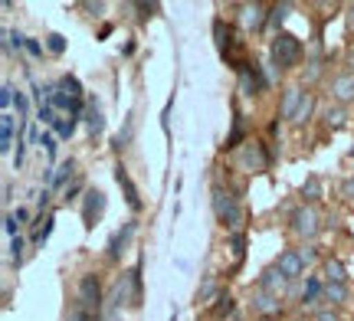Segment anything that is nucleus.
<instances>
[{
	"label": "nucleus",
	"instance_id": "obj_1",
	"mask_svg": "<svg viewBox=\"0 0 354 321\" xmlns=\"http://www.w3.org/2000/svg\"><path fill=\"white\" fill-rule=\"evenodd\" d=\"M214 213H216V220L227 226L230 233H240V223H243V210H240V204H236V197L230 191H223V187H214Z\"/></svg>",
	"mask_w": 354,
	"mask_h": 321
},
{
	"label": "nucleus",
	"instance_id": "obj_2",
	"mask_svg": "<svg viewBox=\"0 0 354 321\" xmlns=\"http://www.w3.org/2000/svg\"><path fill=\"white\" fill-rule=\"evenodd\" d=\"M269 52H272V66H276L279 72H282V69H292V66L299 63V56H302V39L292 37V33H276Z\"/></svg>",
	"mask_w": 354,
	"mask_h": 321
},
{
	"label": "nucleus",
	"instance_id": "obj_3",
	"mask_svg": "<svg viewBox=\"0 0 354 321\" xmlns=\"http://www.w3.org/2000/svg\"><path fill=\"white\" fill-rule=\"evenodd\" d=\"M76 305L95 311V315L102 311V282H99V275H82V279H79V302Z\"/></svg>",
	"mask_w": 354,
	"mask_h": 321
},
{
	"label": "nucleus",
	"instance_id": "obj_4",
	"mask_svg": "<svg viewBox=\"0 0 354 321\" xmlns=\"http://www.w3.org/2000/svg\"><path fill=\"white\" fill-rule=\"evenodd\" d=\"M240 164L250 171V174H263L269 171V155L259 142H246V148L240 151Z\"/></svg>",
	"mask_w": 354,
	"mask_h": 321
},
{
	"label": "nucleus",
	"instance_id": "obj_5",
	"mask_svg": "<svg viewBox=\"0 0 354 321\" xmlns=\"http://www.w3.org/2000/svg\"><path fill=\"white\" fill-rule=\"evenodd\" d=\"M289 223H292V233H299L305 240H312L318 233V213L312 206H299V210L289 217Z\"/></svg>",
	"mask_w": 354,
	"mask_h": 321
},
{
	"label": "nucleus",
	"instance_id": "obj_6",
	"mask_svg": "<svg viewBox=\"0 0 354 321\" xmlns=\"http://www.w3.org/2000/svg\"><path fill=\"white\" fill-rule=\"evenodd\" d=\"M259 292H266V295H272V298H282L289 292V279L279 272V266H269V269L259 275Z\"/></svg>",
	"mask_w": 354,
	"mask_h": 321
},
{
	"label": "nucleus",
	"instance_id": "obj_7",
	"mask_svg": "<svg viewBox=\"0 0 354 321\" xmlns=\"http://www.w3.org/2000/svg\"><path fill=\"white\" fill-rule=\"evenodd\" d=\"M105 213V193L102 191H86V204H82V226L92 230Z\"/></svg>",
	"mask_w": 354,
	"mask_h": 321
},
{
	"label": "nucleus",
	"instance_id": "obj_8",
	"mask_svg": "<svg viewBox=\"0 0 354 321\" xmlns=\"http://www.w3.org/2000/svg\"><path fill=\"white\" fill-rule=\"evenodd\" d=\"M240 23L246 26V30H263L266 23H269V10H266L263 3H243L240 7Z\"/></svg>",
	"mask_w": 354,
	"mask_h": 321
},
{
	"label": "nucleus",
	"instance_id": "obj_9",
	"mask_svg": "<svg viewBox=\"0 0 354 321\" xmlns=\"http://www.w3.org/2000/svg\"><path fill=\"white\" fill-rule=\"evenodd\" d=\"M135 230H138V223L131 220V223H125V226H122V230H118L112 240H109V259H112V262H118V259H122V253H125V246L131 243Z\"/></svg>",
	"mask_w": 354,
	"mask_h": 321
},
{
	"label": "nucleus",
	"instance_id": "obj_10",
	"mask_svg": "<svg viewBox=\"0 0 354 321\" xmlns=\"http://www.w3.org/2000/svg\"><path fill=\"white\" fill-rule=\"evenodd\" d=\"M276 266H279V272L286 275V279H299L305 272V262H302V256L295 253V249H286V253H279V259H276Z\"/></svg>",
	"mask_w": 354,
	"mask_h": 321
},
{
	"label": "nucleus",
	"instance_id": "obj_11",
	"mask_svg": "<svg viewBox=\"0 0 354 321\" xmlns=\"http://www.w3.org/2000/svg\"><path fill=\"white\" fill-rule=\"evenodd\" d=\"M115 180H118V187H122V193H125V204L131 206V210H135V213H138L141 210V197H138V187H135V180L128 177V171L122 164L115 167Z\"/></svg>",
	"mask_w": 354,
	"mask_h": 321
},
{
	"label": "nucleus",
	"instance_id": "obj_12",
	"mask_svg": "<svg viewBox=\"0 0 354 321\" xmlns=\"http://www.w3.org/2000/svg\"><path fill=\"white\" fill-rule=\"evenodd\" d=\"M331 95H335L338 102H351L354 99V72L335 76V82H331Z\"/></svg>",
	"mask_w": 354,
	"mask_h": 321
},
{
	"label": "nucleus",
	"instance_id": "obj_13",
	"mask_svg": "<svg viewBox=\"0 0 354 321\" xmlns=\"http://www.w3.org/2000/svg\"><path fill=\"white\" fill-rule=\"evenodd\" d=\"M305 92L299 89V86H289V89L282 92V118H295V112H299V105H302Z\"/></svg>",
	"mask_w": 354,
	"mask_h": 321
},
{
	"label": "nucleus",
	"instance_id": "obj_14",
	"mask_svg": "<svg viewBox=\"0 0 354 321\" xmlns=\"http://www.w3.org/2000/svg\"><path fill=\"white\" fill-rule=\"evenodd\" d=\"M86 125L92 131V138H99L102 131H105V115H102V108L95 99H88V108H86Z\"/></svg>",
	"mask_w": 354,
	"mask_h": 321
},
{
	"label": "nucleus",
	"instance_id": "obj_15",
	"mask_svg": "<svg viewBox=\"0 0 354 321\" xmlns=\"http://www.w3.org/2000/svg\"><path fill=\"white\" fill-rule=\"evenodd\" d=\"M253 305H256V311H259V315H266L269 321L282 311V302H279V298H272V295H266V292H259V295L253 298Z\"/></svg>",
	"mask_w": 354,
	"mask_h": 321
},
{
	"label": "nucleus",
	"instance_id": "obj_16",
	"mask_svg": "<svg viewBox=\"0 0 354 321\" xmlns=\"http://www.w3.org/2000/svg\"><path fill=\"white\" fill-rule=\"evenodd\" d=\"M10 144H13V115L10 112H3V115H0V151L7 155Z\"/></svg>",
	"mask_w": 354,
	"mask_h": 321
},
{
	"label": "nucleus",
	"instance_id": "obj_17",
	"mask_svg": "<svg viewBox=\"0 0 354 321\" xmlns=\"http://www.w3.org/2000/svg\"><path fill=\"white\" fill-rule=\"evenodd\" d=\"M318 298H325V282L312 275V279L305 282V295H302V302H305V305H312V302H318Z\"/></svg>",
	"mask_w": 354,
	"mask_h": 321
},
{
	"label": "nucleus",
	"instance_id": "obj_18",
	"mask_svg": "<svg viewBox=\"0 0 354 321\" xmlns=\"http://www.w3.org/2000/svg\"><path fill=\"white\" fill-rule=\"evenodd\" d=\"M73 174H76V161L69 157V161H63V164H59L56 171H53V184H50V187H63L66 180L73 177Z\"/></svg>",
	"mask_w": 354,
	"mask_h": 321
},
{
	"label": "nucleus",
	"instance_id": "obj_19",
	"mask_svg": "<svg viewBox=\"0 0 354 321\" xmlns=\"http://www.w3.org/2000/svg\"><path fill=\"white\" fill-rule=\"evenodd\" d=\"M344 279H348L344 266L338 262V259H328V262H325V282H338V285H344Z\"/></svg>",
	"mask_w": 354,
	"mask_h": 321
},
{
	"label": "nucleus",
	"instance_id": "obj_20",
	"mask_svg": "<svg viewBox=\"0 0 354 321\" xmlns=\"http://www.w3.org/2000/svg\"><path fill=\"white\" fill-rule=\"evenodd\" d=\"M312 112H315V95L312 92H305V99H302V105H299V112H295V125H305L308 118H312Z\"/></svg>",
	"mask_w": 354,
	"mask_h": 321
},
{
	"label": "nucleus",
	"instance_id": "obj_21",
	"mask_svg": "<svg viewBox=\"0 0 354 321\" xmlns=\"http://www.w3.org/2000/svg\"><path fill=\"white\" fill-rule=\"evenodd\" d=\"M59 92H66V95H69V99H76V102H82V95H86L76 76H63V79H59Z\"/></svg>",
	"mask_w": 354,
	"mask_h": 321
},
{
	"label": "nucleus",
	"instance_id": "obj_22",
	"mask_svg": "<svg viewBox=\"0 0 354 321\" xmlns=\"http://www.w3.org/2000/svg\"><path fill=\"white\" fill-rule=\"evenodd\" d=\"M220 295V285H216V275H207L197 289V302H210V298Z\"/></svg>",
	"mask_w": 354,
	"mask_h": 321
},
{
	"label": "nucleus",
	"instance_id": "obj_23",
	"mask_svg": "<svg viewBox=\"0 0 354 321\" xmlns=\"http://www.w3.org/2000/svg\"><path fill=\"white\" fill-rule=\"evenodd\" d=\"M292 13V3H276V7H269V26H282L286 23V17Z\"/></svg>",
	"mask_w": 354,
	"mask_h": 321
},
{
	"label": "nucleus",
	"instance_id": "obj_24",
	"mask_svg": "<svg viewBox=\"0 0 354 321\" xmlns=\"http://www.w3.org/2000/svg\"><path fill=\"white\" fill-rule=\"evenodd\" d=\"M344 298H348V289H344V285L325 282V302H335V305H338V302H344Z\"/></svg>",
	"mask_w": 354,
	"mask_h": 321
},
{
	"label": "nucleus",
	"instance_id": "obj_25",
	"mask_svg": "<svg viewBox=\"0 0 354 321\" xmlns=\"http://www.w3.org/2000/svg\"><path fill=\"white\" fill-rule=\"evenodd\" d=\"M233 311V298L227 295V292H220V295L214 298V315L216 318H223V315H230Z\"/></svg>",
	"mask_w": 354,
	"mask_h": 321
},
{
	"label": "nucleus",
	"instance_id": "obj_26",
	"mask_svg": "<svg viewBox=\"0 0 354 321\" xmlns=\"http://www.w3.org/2000/svg\"><path fill=\"white\" fill-rule=\"evenodd\" d=\"M131 131H135V121L128 118V121H125V131H122V135H118V138H115V142H112V148H115V151H125V148H128V142H131Z\"/></svg>",
	"mask_w": 354,
	"mask_h": 321
},
{
	"label": "nucleus",
	"instance_id": "obj_27",
	"mask_svg": "<svg viewBox=\"0 0 354 321\" xmlns=\"http://www.w3.org/2000/svg\"><path fill=\"white\" fill-rule=\"evenodd\" d=\"M46 50L59 56V52L66 50V37H63V33H50V37H46Z\"/></svg>",
	"mask_w": 354,
	"mask_h": 321
},
{
	"label": "nucleus",
	"instance_id": "obj_28",
	"mask_svg": "<svg viewBox=\"0 0 354 321\" xmlns=\"http://www.w3.org/2000/svg\"><path fill=\"white\" fill-rule=\"evenodd\" d=\"M10 262L13 266H20V262H24V240H20V236H13L10 240Z\"/></svg>",
	"mask_w": 354,
	"mask_h": 321
},
{
	"label": "nucleus",
	"instance_id": "obj_29",
	"mask_svg": "<svg viewBox=\"0 0 354 321\" xmlns=\"http://www.w3.org/2000/svg\"><path fill=\"white\" fill-rule=\"evenodd\" d=\"M76 121H79V118H69V121H56V135H59V138H73V135H76Z\"/></svg>",
	"mask_w": 354,
	"mask_h": 321
},
{
	"label": "nucleus",
	"instance_id": "obj_30",
	"mask_svg": "<svg viewBox=\"0 0 354 321\" xmlns=\"http://www.w3.org/2000/svg\"><path fill=\"white\" fill-rule=\"evenodd\" d=\"M240 142H243V118L236 115V125H233V131H230V138H227V144H223V148H236Z\"/></svg>",
	"mask_w": 354,
	"mask_h": 321
},
{
	"label": "nucleus",
	"instance_id": "obj_31",
	"mask_svg": "<svg viewBox=\"0 0 354 321\" xmlns=\"http://www.w3.org/2000/svg\"><path fill=\"white\" fill-rule=\"evenodd\" d=\"M39 144H43V151L50 157H56V135H53V131H43V135H39Z\"/></svg>",
	"mask_w": 354,
	"mask_h": 321
},
{
	"label": "nucleus",
	"instance_id": "obj_32",
	"mask_svg": "<svg viewBox=\"0 0 354 321\" xmlns=\"http://www.w3.org/2000/svg\"><path fill=\"white\" fill-rule=\"evenodd\" d=\"M230 246H233V256L243 259V253H246V249H243V246H246V236H243V233H230Z\"/></svg>",
	"mask_w": 354,
	"mask_h": 321
},
{
	"label": "nucleus",
	"instance_id": "obj_33",
	"mask_svg": "<svg viewBox=\"0 0 354 321\" xmlns=\"http://www.w3.org/2000/svg\"><path fill=\"white\" fill-rule=\"evenodd\" d=\"M318 193H322L318 180H315V177H308V180H305V187H302V197H305V200H318Z\"/></svg>",
	"mask_w": 354,
	"mask_h": 321
},
{
	"label": "nucleus",
	"instance_id": "obj_34",
	"mask_svg": "<svg viewBox=\"0 0 354 321\" xmlns=\"http://www.w3.org/2000/svg\"><path fill=\"white\" fill-rule=\"evenodd\" d=\"M39 121H43V125H56V108H53L50 102L39 105Z\"/></svg>",
	"mask_w": 354,
	"mask_h": 321
},
{
	"label": "nucleus",
	"instance_id": "obj_35",
	"mask_svg": "<svg viewBox=\"0 0 354 321\" xmlns=\"http://www.w3.org/2000/svg\"><path fill=\"white\" fill-rule=\"evenodd\" d=\"M171 108H174V95H171V99H167L165 112H161V128H165V135H167V131H171V121H167V118H171Z\"/></svg>",
	"mask_w": 354,
	"mask_h": 321
},
{
	"label": "nucleus",
	"instance_id": "obj_36",
	"mask_svg": "<svg viewBox=\"0 0 354 321\" xmlns=\"http://www.w3.org/2000/svg\"><path fill=\"white\" fill-rule=\"evenodd\" d=\"M13 99H17V95H13V86H3V89H0V105H3V108H10Z\"/></svg>",
	"mask_w": 354,
	"mask_h": 321
},
{
	"label": "nucleus",
	"instance_id": "obj_37",
	"mask_svg": "<svg viewBox=\"0 0 354 321\" xmlns=\"http://www.w3.org/2000/svg\"><path fill=\"white\" fill-rule=\"evenodd\" d=\"M325 118H328V125H335V128H338V125L344 121V112H342V108H328V115H325Z\"/></svg>",
	"mask_w": 354,
	"mask_h": 321
},
{
	"label": "nucleus",
	"instance_id": "obj_38",
	"mask_svg": "<svg viewBox=\"0 0 354 321\" xmlns=\"http://www.w3.org/2000/svg\"><path fill=\"white\" fill-rule=\"evenodd\" d=\"M342 197H344V200H354V177L342 180Z\"/></svg>",
	"mask_w": 354,
	"mask_h": 321
},
{
	"label": "nucleus",
	"instance_id": "obj_39",
	"mask_svg": "<svg viewBox=\"0 0 354 321\" xmlns=\"http://www.w3.org/2000/svg\"><path fill=\"white\" fill-rule=\"evenodd\" d=\"M3 230L10 233V240L17 236V230H20V226H17V220H13V213H7V217H3Z\"/></svg>",
	"mask_w": 354,
	"mask_h": 321
},
{
	"label": "nucleus",
	"instance_id": "obj_40",
	"mask_svg": "<svg viewBox=\"0 0 354 321\" xmlns=\"http://www.w3.org/2000/svg\"><path fill=\"white\" fill-rule=\"evenodd\" d=\"M299 256H302V262H305V266H308V262H315V256H318V253H315V246H305V249H302V253H299Z\"/></svg>",
	"mask_w": 354,
	"mask_h": 321
},
{
	"label": "nucleus",
	"instance_id": "obj_41",
	"mask_svg": "<svg viewBox=\"0 0 354 321\" xmlns=\"http://www.w3.org/2000/svg\"><path fill=\"white\" fill-rule=\"evenodd\" d=\"M135 10H138L141 17H151V10H158V3H135Z\"/></svg>",
	"mask_w": 354,
	"mask_h": 321
},
{
	"label": "nucleus",
	"instance_id": "obj_42",
	"mask_svg": "<svg viewBox=\"0 0 354 321\" xmlns=\"http://www.w3.org/2000/svg\"><path fill=\"white\" fill-rule=\"evenodd\" d=\"M26 52L30 56H43V46H39L37 39H26Z\"/></svg>",
	"mask_w": 354,
	"mask_h": 321
},
{
	"label": "nucleus",
	"instance_id": "obj_43",
	"mask_svg": "<svg viewBox=\"0 0 354 321\" xmlns=\"http://www.w3.org/2000/svg\"><path fill=\"white\" fill-rule=\"evenodd\" d=\"M312 321H342V318H338L335 311H315V318Z\"/></svg>",
	"mask_w": 354,
	"mask_h": 321
},
{
	"label": "nucleus",
	"instance_id": "obj_44",
	"mask_svg": "<svg viewBox=\"0 0 354 321\" xmlns=\"http://www.w3.org/2000/svg\"><path fill=\"white\" fill-rule=\"evenodd\" d=\"M318 72H322V66H318V63H312V66H308V72H305V79H308V82H315V79H318Z\"/></svg>",
	"mask_w": 354,
	"mask_h": 321
},
{
	"label": "nucleus",
	"instance_id": "obj_45",
	"mask_svg": "<svg viewBox=\"0 0 354 321\" xmlns=\"http://www.w3.org/2000/svg\"><path fill=\"white\" fill-rule=\"evenodd\" d=\"M13 220H17V226H20V223H26V220H30V213H26L24 206H17V213H13Z\"/></svg>",
	"mask_w": 354,
	"mask_h": 321
},
{
	"label": "nucleus",
	"instance_id": "obj_46",
	"mask_svg": "<svg viewBox=\"0 0 354 321\" xmlns=\"http://www.w3.org/2000/svg\"><path fill=\"white\" fill-rule=\"evenodd\" d=\"M79 191H82V184H79V180H76V184H73V187H66V200H73V197H76Z\"/></svg>",
	"mask_w": 354,
	"mask_h": 321
},
{
	"label": "nucleus",
	"instance_id": "obj_47",
	"mask_svg": "<svg viewBox=\"0 0 354 321\" xmlns=\"http://www.w3.org/2000/svg\"><path fill=\"white\" fill-rule=\"evenodd\" d=\"M351 26H354V10H351Z\"/></svg>",
	"mask_w": 354,
	"mask_h": 321
},
{
	"label": "nucleus",
	"instance_id": "obj_48",
	"mask_svg": "<svg viewBox=\"0 0 354 321\" xmlns=\"http://www.w3.org/2000/svg\"><path fill=\"white\" fill-rule=\"evenodd\" d=\"M348 155H351V157H354V148H351V151H348Z\"/></svg>",
	"mask_w": 354,
	"mask_h": 321
},
{
	"label": "nucleus",
	"instance_id": "obj_49",
	"mask_svg": "<svg viewBox=\"0 0 354 321\" xmlns=\"http://www.w3.org/2000/svg\"><path fill=\"white\" fill-rule=\"evenodd\" d=\"M263 321H269V318H263Z\"/></svg>",
	"mask_w": 354,
	"mask_h": 321
}]
</instances>
